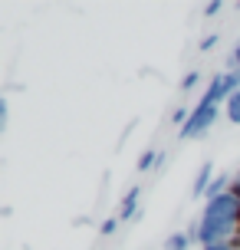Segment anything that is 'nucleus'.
<instances>
[{
  "label": "nucleus",
  "mask_w": 240,
  "mask_h": 250,
  "mask_svg": "<svg viewBox=\"0 0 240 250\" xmlns=\"http://www.w3.org/2000/svg\"><path fill=\"white\" fill-rule=\"evenodd\" d=\"M214 46H217V37H214V33L201 40V50H204V53H207V50H214Z\"/></svg>",
  "instance_id": "obj_13"
},
{
  "label": "nucleus",
  "mask_w": 240,
  "mask_h": 250,
  "mask_svg": "<svg viewBox=\"0 0 240 250\" xmlns=\"http://www.w3.org/2000/svg\"><path fill=\"white\" fill-rule=\"evenodd\" d=\"M234 92H240V69L217 73L214 79H211V86H207V92H204L201 99H207V102H214V105H220V102H227Z\"/></svg>",
  "instance_id": "obj_3"
},
{
  "label": "nucleus",
  "mask_w": 240,
  "mask_h": 250,
  "mask_svg": "<svg viewBox=\"0 0 240 250\" xmlns=\"http://www.w3.org/2000/svg\"><path fill=\"white\" fill-rule=\"evenodd\" d=\"M214 165L204 162L201 168H198V178H194V188H191V194L194 198H207V188H211V181H214Z\"/></svg>",
  "instance_id": "obj_4"
},
{
  "label": "nucleus",
  "mask_w": 240,
  "mask_h": 250,
  "mask_svg": "<svg viewBox=\"0 0 240 250\" xmlns=\"http://www.w3.org/2000/svg\"><path fill=\"white\" fill-rule=\"evenodd\" d=\"M220 0H211V3H204V17H214V13H220Z\"/></svg>",
  "instance_id": "obj_11"
},
{
  "label": "nucleus",
  "mask_w": 240,
  "mask_h": 250,
  "mask_svg": "<svg viewBox=\"0 0 240 250\" xmlns=\"http://www.w3.org/2000/svg\"><path fill=\"white\" fill-rule=\"evenodd\" d=\"M237 181H240V171H237Z\"/></svg>",
  "instance_id": "obj_16"
},
{
  "label": "nucleus",
  "mask_w": 240,
  "mask_h": 250,
  "mask_svg": "<svg viewBox=\"0 0 240 250\" xmlns=\"http://www.w3.org/2000/svg\"><path fill=\"white\" fill-rule=\"evenodd\" d=\"M102 234H105V237H112L115 230H119V221H102V227H99Z\"/></svg>",
  "instance_id": "obj_12"
},
{
  "label": "nucleus",
  "mask_w": 240,
  "mask_h": 250,
  "mask_svg": "<svg viewBox=\"0 0 240 250\" xmlns=\"http://www.w3.org/2000/svg\"><path fill=\"white\" fill-rule=\"evenodd\" d=\"M240 227V201L234 194H220V198H211L201 211V221H198V240L204 247H214V244H230L234 230Z\"/></svg>",
  "instance_id": "obj_1"
},
{
  "label": "nucleus",
  "mask_w": 240,
  "mask_h": 250,
  "mask_svg": "<svg viewBox=\"0 0 240 250\" xmlns=\"http://www.w3.org/2000/svg\"><path fill=\"white\" fill-rule=\"evenodd\" d=\"M230 66H237V69H240V43L234 46V53H230Z\"/></svg>",
  "instance_id": "obj_14"
},
{
  "label": "nucleus",
  "mask_w": 240,
  "mask_h": 250,
  "mask_svg": "<svg viewBox=\"0 0 240 250\" xmlns=\"http://www.w3.org/2000/svg\"><path fill=\"white\" fill-rule=\"evenodd\" d=\"M7 119H10V102L0 99V128H7Z\"/></svg>",
  "instance_id": "obj_10"
},
{
  "label": "nucleus",
  "mask_w": 240,
  "mask_h": 250,
  "mask_svg": "<svg viewBox=\"0 0 240 250\" xmlns=\"http://www.w3.org/2000/svg\"><path fill=\"white\" fill-rule=\"evenodd\" d=\"M139 188H132L125 198H122V208H119V221H132V217H139Z\"/></svg>",
  "instance_id": "obj_6"
},
{
  "label": "nucleus",
  "mask_w": 240,
  "mask_h": 250,
  "mask_svg": "<svg viewBox=\"0 0 240 250\" xmlns=\"http://www.w3.org/2000/svg\"><path fill=\"white\" fill-rule=\"evenodd\" d=\"M204 250H237V244H214V247H204Z\"/></svg>",
  "instance_id": "obj_15"
},
{
  "label": "nucleus",
  "mask_w": 240,
  "mask_h": 250,
  "mask_svg": "<svg viewBox=\"0 0 240 250\" xmlns=\"http://www.w3.org/2000/svg\"><path fill=\"white\" fill-rule=\"evenodd\" d=\"M198 240V224L191 227V230H178L171 237L164 240V250H191V244Z\"/></svg>",
  "instance_id": "obj_5"
},
{
  "label": "nucleus",
  "mask_w": 240,
  "mask_h": 250,
  "mask_svg": "<svg viewBox=\"0 0 240 250\" xmlns=\"http://www.w3.org/2000/svg\"><path fill=\"white\" fill-rule=\"evenodd\" d=\"M198 83H201V73H198V69H191V73L181 79V89H194Z\"/></svg>",
  "instance_id": "obj_9"
},
{
  "label": "nucleus",
  "mask_w": 240,
  "mask_h": 250,
  "mask_svg": "<svg viewBox=\"0 0 240 250\" xmlns=\"http://www.w3.org/2000/svg\"><path fill=\"white\" fill-rule=\"evenodd\" d=\"M224 112H227V119L234 125H240V92H234V96L224 102Z\"/></svg>",
  "instance_id": "obj_7"
},
{
  "label": "nucleus",
  "mask_w": 240,
  "mask_h": 250,
  "mask_svg": "<svg viewBox=\"0 0 240 250\" xmlns=\"http://www.w3.org/2000/svg\"><path fill=\"white\" fill-rule=\"evenodd\" d=\"M155 165H158V155H155V148H148V151L139 158V171H152Z\"/></svg>",
  "instance_id": "obj_8"
},
{
  "label": "nucleus",
  "mask_w": 240,
  "mask_h": 250,
  "mask_svg": "<svg viewBox=\"0 0 240 250\" xmlns=\"http://www.w3.org/2000/svg\"><path fill=\"white\" fill-rule=\"evenodd\" d=\"M214 122H217V105L207 102V99H201L194 109H191V119H188V125L181 128V138H204L207 132H211Z\"/></svg>",
  "instance_id": "obj_2"
}]
</instances>
